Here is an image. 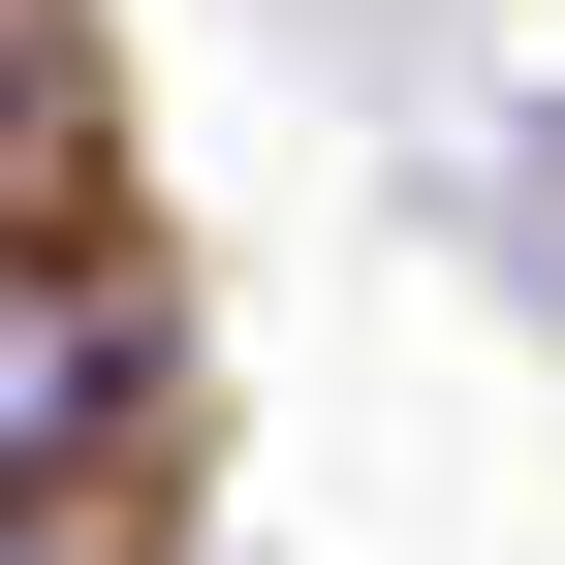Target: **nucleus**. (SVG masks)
<instances>
[{
	"label": "nucleus",
	"mask_w": 565,
	"mask_h": 565,
	"mask_svg": "<svg viewBox=\"0 0 565 565\" xmlns=\"http://www.w3.org/2000/svg\"><path fill=\"white\" fill-rule=\"evenodd\" d=\"M0 565H63V503H0Z\"/></svg>",
	"instance_id": "nucleus-1"
}]
</instances>
